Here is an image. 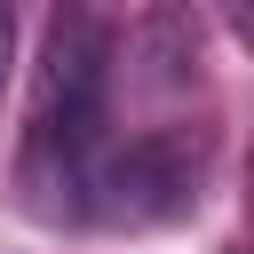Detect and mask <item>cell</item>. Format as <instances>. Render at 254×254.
Segmentation results:
<instances>
[{
	"label": "cell",
	"mask_w": 254,
	"mask_h": 254,
	"mask_svg": "<svg viewBox=\"0 0 254 254\" xmlns=\"http://www.w3.org/2000/svg\"><path fill=\"white\" fill-rule=\"evenodd\" d=\"M111 119V32L87 8H64L40 40L32 64V111H24V151L56 159H95Z\"/></svg>",
	"instance_id": "6da1fadb"
},
{
	"label": "cell",
	"mask_w": 254,
	"mask_h": 254,
	"mask_svg": "<svg viewBox=\"0 0 254 254\" xmlns=\"http://www.w3.org/2000/svg\"><path fill=\"white\" fill-rule=\"evenodd\" d=\"M214 167V135L206 127H143L127 143L95 151V183H87V222L103 230H167L198 206Z\"/></svg>",
	"instance_id": "7a4b0ae2"
},
{
	"label": "cell",
	"mask_w": 254,
	"mask_h": 254,
	"mask_svg": "<svg viewBox=\"0 0 254 254\" xmlns=\"http://www.w3.org/2000/svg\"><path fill=\"white\" fill-rule=\"evenodd\" d=\"M135 79L143 87H159V95H183L190 79H198V24H190V0H159L151 16H143V32H135Z\"/></svg>",
	"instance_id": "3957f363"
},
{
	"label": "cell",
	"mask_w": 254,
	"mask_h": 254,
	"mask_svg": "<svg viewBox=\"0 0 254 254\" xmlns=\"http://www.w3.org/2000/svg\"><path fill=\"white\" fill-rule=\"evenodd\" d=\"M222 8V24H230V40H254V0H214Z\"/></svg>",
	"instance_id": "277c9868"
},
{
	"label": "cell",
	"mask_w": 254,
	"mask_h": 254,
	"mask_svg": "<svg viewBox=\"0 0 254 254\" xmlns=\"http://www.w3.org/2000/svg\"><path fill=\"white\" fill-rule=\"evenodd\" d=\"M8 71H16V8L0 0V87H8Z\"/></svg>",
	"instance_id": "5b68a950"
}]
</instances>
